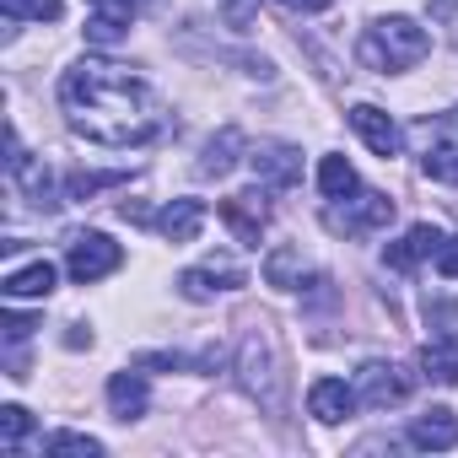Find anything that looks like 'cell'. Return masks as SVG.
Listing matches in <instances>:
<instances>
[{"mask_svg":"<svg viewBox=\"0 0 458 458\" xmlns=\"http://www.w3.org/2000/svg\"><path fill=\"white\" fill-rule=\"evenodd\" d=\"M60 103H65V124L81 140L108 146V151L146 146L162 130L157 92L130 65H114V60H81V65H71L65 81H60Z\"/></svg>","mask_w":458,"mask_h":458,"instance_id":"cell-1","label":"cell"},{"mask_svg":"<svg viewBox=\"0 0 458 458\" xmlns=\"http://www.w3.org/2000/svg\"><path fill=\"white\" fill-rule=\"evenodd\" d=\"M426 55H431V33H426L420 22H410V17H377V22L361 33V44H356V60H361L367 71H377V76L410 71V65H420Z\"/></svg>","mask_w":458,"mask_h":458,"instance_id":"cell-2","label":"cell"},{"mask_svg":"<svg viewBox=\"0 0 458 458\" xmlns=\"http://www.w3.org/2000/svg\"><path fill=\"white\" fill-rule=\"evenodd\" d=\"M119 259H124V249H119L108 233H76V238H71V254H65V270H71L76 286H92V281L114 276Z\"/></svg>","mask_w":458,"mask_h":458,"instance_id":"cell-3","label":"cell"},{"mask_svg":"<svg viewBox=\"0 0 458 458\" xmlns=\"http://www.w3.org/2000/svg\"><path fill=\"white\" fill-rule=\"evenodd\" d=\"M324 221L335 233H377V226L394 221V199L388 194H372V189H356L351 199H335L324 210Z\"/></svg>","mask_w":458,"mask_h":458,"instance_id":"cell-4","label":"cell"},{"mask_svg":"<svg viewBox=\"0 0 458 458\" xmlns=\"http://www.w3.org/2000/svg\"><path fill=\"white\" fill-rule=\"evenodd\" d=\"M221 221L233 226V238H238L243 249H259L265 226H270V199H265V189H249V194H226V199H221Z\"/></svg>","mask_w":458,"mask_h":458,"instance_id":"cell-5","label":"cell"},{"mask_svg":"<svg viewBox=\"0 0 458 458\" xmlns=\"http://www.w3.org/2000/svg\"><path fill=\"white\" fill-rule=\"evenodd\" d=\"M233 286H243V265L226 259V254H210L199 270H183V276H178V292H183L189 302H210L216 292H233Z\"/></svg>","mask_w":458,"mask_h":458,"instance_id":"cell-6","label":"cell"},{"mask_svg":"<svg viewBox=\"0 0 458 458\" xmlns=\"http://www.w3.org/2000/svg\"><path fill=\"white\" fill-rule=\"evenodd\" d=\"M238 367H243V388L259 394V399L276 410V404H281V372H276V356H270V340H265V335H254V340L243 345V361H238Z\"/></svg>","mask_w":458,"mask_h":458,"instance_id":"cell-7","label":"cell"},{"mask_svg":"<svg viewBox=\"0 0 458 458\" xmlns=\"http://www.w3.org/2000/svg\"><path fill=\"white\" fill-rule=\"evenodd\" d=\"M356 388H361V404H372V410H388V404H404L410 399V377L394 361H367L356 372Z\"/></svg>","mask_w":458,"mask_h":458,"instance_id":"cell-8","label":"cell"},{"mask_svg":"<svg viewBox=\"0 0 458 458\" xmlns=\"http://www.w3.org/2000/svg\"><path fill=\"white\" fill-rule=\"evenodd\" d=\"M351 130L388 162V157H399V146H404V135H399V124H394V114H383L377 103H356L351 108Z\"/></svg>","mask_w":458,"mask_h":458,"instance_id":"cell-9","label":"cell"},{"mask_svg":"<svg viewBox=\"0 0 458 458\" xmlns=\"http://www.w3.org/2000/svg\"><path fill=\"white\" fill-rule=\"evenodd\" d=\"M437 249H442V233H437L431 221H420V226H410L399 243L383 249V265H388V270H415L420 259H437Z\"/></svg>","mask_w":458,"mask_h":458,"instance_id":"cell-10","label":"cell"},{"mask_svg":"<svg viewBox=\"0 0 458 458\" xmlns=\"http://www.w3.org/2000/svg\"><path fill=\"white\" fill-rule=\"evenodd\" d=\"M205 199H167L162 205V216H157V233L167 238V243H194L199 238V226H205Z\"/></svg>","mask_w":458,"mask_h":458,"instance_id":"cell-11","label":"cell"},{"mask_svg":"<svg viewBox=\"0 0 458 458\" xmlns=\"http://www.w3.org/2000/svg\"><path fill=\"white\" fill-rule=\"evenodd\" d=\"M308 410H313V420L335 426V420H345L356 410V388H345V377H318L308 388Z\"/></svg>","mask_w":458,"mask_h":458,"instance_id":"cell-12","label":"cell"},{"mask_svg":"<svg viewBox=\"0 0 458 458\" xmlns=\"http://www.w3.org/2000/svg\"><path fill=\"white\" fill-rule=\"evenodd\" d=\"M254 173H259V183H270V189H292V183L302 178V151H292V146H265V151H254Z\"/></svg>","mask_w":458,"mask_h":458,"instance_id":"cell-13","label":"cell"},{"mask_svg":"<svg viewBox=\"0 0 458 458\" xmlns=\"http://www.w3.org/2000/svg\"><path fill=\"white\" fill-rule=\"evenodd\" d=\"M146 404H151V388H146L140 372H114V377H108V410H114L119 420H140Z\"/></svg>","mask_w":458,"mask_h":458,"instance_id":"cell-14","label":"cell"},{"mask_svg":"<svg viewBox=\"0 0 458 458\" xmlns=\"http://www.w3.org/2000/svg\"><path fill=\"white\" fill-rule=\"evenodd\" d=\"M410 442H415V447H426V453L458 447V415H453V410H426V415H415Z\"/></svg>","mask_w":458,"mask_h":458,"instance_id":"cell-15","label":"cell"},{"mask_svg":"<svg viewBox=\"0 0 458 458\" xmlns=\"http://www.w3.org/2000/svg\"><path fill=\"white\" fill-rule=\"evenodd\" d=\"M0 292H6L12 302H38V297H49V292H55V265H49V259H33V265L12 270Z\"/></svg>","mask_w":458,"mask_h":458,"instance_id":"cell-16","label":"cell"},{"mask_svg":"<svg viewBox=\"0 0 458 458\" xmlns=\"http://www.w3.org/2000/svg\"><path fill=\"white\" fill-rule=\"evenodd\" d=\"M420 367H426L431 383L453 388V383H458V335H431L426 351H420Z\"/></svg>","mask_w":458,"mask_h":458,"instance_id":"cell-17","label":"cell"},{"mask_svg":"<svg viewBox=\"0 0 458 458\" xmlns=\"http://www.w3.org/2000/svg\"><path fill=\"white\" fill-rule=\"evenodd\" d=\"M302 276H308V259H302V249L281 243V249H270V254H265V286L297 292V286H302Z\"/></svg>","mask_w":458,"mask_h":458,"instance_id":"cell-18","label":"cell"},{"mask_svg":"<svg viewBox=\"0 0 458 458\" xmlns=\"http://www.w3.org/2000/svg\"><path fill=\"white\" fill-rule=\"evenodd\" d=\"M238 151H243V135L233 130V124H226L210 146H205V157H199V173L205 178H226V173H233L238 167Z\"/></svg>","mask_w":458,"mask_h":458,"instance_id":"cell-19","label":"cell"},{"mask_svg":"<svg viewBox=\"0 0 458 458\" xmlns=\"http://www.w3.org/2000/svg\"><path fill=\"white\" fill-rule=\"evenodd\" d=\"M318 189H324V199H351L361 189V178H356V167L345 157H324L318 162Z\"/></svg>","mask_w":458,"mask_h":458,"instance_id":"cell-20","label":"cell"},{"mask_svg":"<svg viewBox=\"0 0 458 458\" xmlns=\"http://www.w3.org/2000/svg\"><path fill=\"white\" fill-rule=\"evenodd\" d=\"M420 173L437 178V183H458V140H437V146H426Z\"/></svg>","mask_w":458,"mask_h":458,"instance_id":"cell-21","label":"cell"},{"mask_svg":"<svg viewBox=\"0 0 458 458\" xmlns=\"http://www.w3.org/2000/svg\"><path fill=\"white\" fill-rule=\"evenodd\" d=\"M44 453H49V458H98L103 442L87 437V431H55V437L44 442Z\"/></svg>","mask_w":458,"mask_h":458,"instance_id":"cell-22","label":"cell"},{"mask_svg":"<svg viewBox=\"0 0 458 458\" xmlns=\"http://www.w3.org/2000/svg\"><path fill=\"white\" fill-rule=\"evenodd\" d=\"M0 12L12 22H60L65 0H0Z\"/></svg>","mask_w":458,"mask_h":458,"instance_id":"cell-23","label":"cell"},{"mask_svg":"<svg viewBox=\"0 0 458 458\" xmlns=\"http://www.w3.org/2000/svg\"><path fill=\"white\" fill-rule=\"evenodd\" d=\"M114 183H124V167H119V173H87V167H76V173L65 178V199H92V194H103V189H114Z\"/></svg>","mask_w":458,"mask_h":458,"instance_id":"cell-24","label":"cell"},{"mask_svg":"<svg viewBox=\"0 0 458 458\" xmlns=\"http://www.w3.org/2000/svg\"><path fill=\"white\" fill-rule=\"evenodd\" d=\"M33 431V415L22 410V404H6V410H0V442H6L12 453L22 447V437Z\"/></svg>","mask_w":458,"mask_h":458,"instance_id":"cell-25","label":"cell"},{"mask_svg":"<svg viewBox=\"0 0 458 458\" xmlns=\"http://www.w3.org/2000/svg\"><path fill=\"white\" fill-rule=\"evenodd\" d=\"M437 270H442L447 281H458V238H442V249H437Z\"/></svg>","mask_w":458,"mask_h":458,"instance_id":"cell-26","label":"cell"},{"mask_svg":"<svg viewBox=\"0 0 458 458\" xmlns=\"http://www.w3.org/2000/svg\"><path fill=\"white\" fill-rule=\"evenodd\" d=\"M221 12H226V22H233V28H249L254 22V0H221Z\"/></svg>","mask_w":458,"mask_h":458,"instance_id":"cell-27","label":"cell"},{"mask_svg":"<svg viewBox=\"0 0 458 458\" xmlns=\"http://www.w3.org/2000/svg\"><path fill=\"white\" fill-rule=\"evenodd\" d=\"M33 329H38V324H33L28 313H6V340H12V345H22Z\"/></svg>","mask_w":458,"mask_h":458,"instance_id":"cell-28","label":"cell"},{"mask_svg":"<svg viewBox=\"0 0 458 458\" xmlns=\"http://www.w3.org/2000/svg\"><path fill=\"white\" fill-rule=\"evenodd\" d=\"M281 6H286V12H329L335 0H281Z\"/></svg>","mask_w":458,"mask_h":458,"instance_id":"cell-29","label":"cell"}]
</instances>
